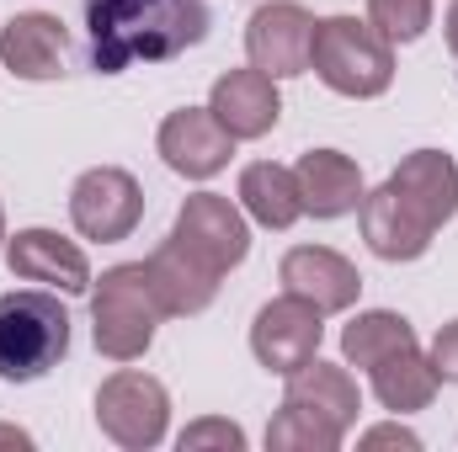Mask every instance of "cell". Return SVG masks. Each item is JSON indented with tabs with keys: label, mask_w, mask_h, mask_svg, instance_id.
I'll return each instance as SVG.
<instances>
[{
	"label": "cell",
	"mask_w": 458,
	"mask_h": 452,
	"mask_svg": "<svg viewBox=\"0 0 458 452\" xmlns=\"http://www.w3.org/2000/svg\"><path fill=\"white\" fill-rule=\"evenodd\" d=\"M240 208H245L261 229H293L304 219L293 171L277 165V160H250V165L240 171Z\"/></svg>",
	"instance_id": "44dd1931"
},
{
	"label": "cell",
	"mask_w": 458,
	"mask_h": 452,
	"mask_svg": "<svg viewBox=\"0 0 458 452\" xmlns=\"http://www.w3.org/2000/svg\"><path fill=\"white\" fill-rule=\"evenodd\" d=\"M310 70L352 102H373L394 86V43L357 16H326L315 21V48H310Z\"/></svg>",
	"instance_id": "3957f363"
},
{
	"label": "cell",
	"mask_w": 458,
	"mask_h": 452,
	"mask_svg": "<svg viewBox=\"0 0 458 452\" xmlns=\"http://www.w3.org/2000/svg\"><path fill=\"white\" fill-rule=\"evenodd\" d=\"M97 426L123 452L160 448L165 426H171V394H165V383L149 378V372H133V367L102 378V389H97Z\"/></svg>",
	"instance_id": "5b68a950"
},
{
	"label": "cell",
	"mask_w": 458,
	"mask_h": 452,
	"mask_svg": "<svg viewBox=\"0 0 458 452\" xmlns=\"http://www.w3.org/2000/svg\"><path fill=\"white\" fill-rule=\"evenodd\" d=\"M293 181H299L304 213H315V219H342L362 203V171L342 149H310L293 165Z\"/></svg>",
	"instance_id": "e0dca14e"
},
{
	"label": "cell",
	"mask_w": 458,
	"mask_h": 452,
	"mask_svg": "<svg viewBox=\"0 0 458 452\" xmlns=\"http://www.w3.org/2000/svg\"><path fill=\"white\" fill-rule=\"evenodd\" d=\"M277 282H283V293L315 304L320 314H346L357 304V293H362L357 266L331 245H293L277 261Z\"/></svg>",
	"instance_id": "30bf717a"
},
{
	"label": "cell",
	"mask_w": 458,
	"mask_h": 452,
	"mask_svg": "<svg viewBox=\"0 0 458 452\" xmlns=\"http://www.w3.org/2000/svg\"><path fill=\"white\" fill-rule=\"evenodd\" d=\"M160 320L165 314H160V304L149 293L144 261L102 272V282L91 288V336H97V351L107 362H139L155 346V325Z\"/></svg>",
	"instance_id": "277c9868"
},
{
	"label": "cell",
	"mask_w": 458,
	"mask_h": 452,
	"mask_svg": "<svg viewBox=\"0 0 458 452\" xmlns=\"http://www.w3.org/2000/svg\"><path fill=\"white\" fill-rule=\"evenodd\" d=\"M5 266H11V277L54 288V293H91V282H97L86 250L54 229H16L5 239Z\"/></svg>",
	"instance_id": "8fae6325"
},
{
	"label": "cell",
	"mask_w": 458,
	"mask_h": 452,
	"mask_svg": "<svg viewBox=\"0 0 458 452\" xmlns=\"http://www.w3.org/2000/svg\"><path fill=\"white\" fill-rule=\"evenodd\" d=\"M320 340H326V314H320L315 304L293 298V293H283V298H272V304L256 309L250 351H256V362H261L267 372H277V378H288V372H299L304 362H315V356H320Z\"/></svg>",
	"instance_id": "52a82bcc"
},
{
	"label": "cell",
	"mask_w": 458,
	"mask_h": 452,
	"mask_svg": "<svg viewBox=\"0 0 458 452\" xmlns=\"http://www.w3.org/2000/svg\"><path fill=\"white\" fill-rule=\"evenodd\" d=\"M187 250H198L214 272H234L250 250V229H245V213L219 197V192H192L176 213V229H171Z\"/></svg>",
	"instance_id": "4fadbf2b"
},
{
	"label": "cell",
	"mask_w": 458,
	"mask_h": 452,
	"mask_svg": "<svg viewBox=\"0 0 458 452\" xmlns=\"http://www.w3.org/2000/svg\"><path fill=\"white\" fill-rule=\"evenodd\" d=\"M384 187L400 197V208H405L416 224L432 229V234L458 213V160L443 155V149H416V155H405V160L389 171Z\"/></svg>",
	"instance_id": "7c38bea8"
},
{
	"label": "cell",
	"mask_w": 458,
	"mask_h": 452,
	"mask_svg": "<svg viewBox=\"0 0 458 452\" xmlns=\"http://www.w3.org/2000/svg\"><path fill=\"white\" fill-rule=\"evenodd\" d=\"M139 219H144V187L123 165H91L70 187V224L86 239L117 245L139 229Z\"/></svg>",
	"instance_id": "8992f818"
},
{
	"label": "cell",
	"mask_w": 458,
	"mask_h": 452,
	"mask_svg": "<svg viewBox=\"0 0 458 452\" xmlns=\"http://www.w3.org/2000/svg\"><path fill=\"white\" fill-rule=\"evenodd\" d=\"M368 372H373V399H378L384 410H394V415L427 410V405L437 399V389H443V378H437V367H432V356H427L421 346H405V351L384 356V362L368 367Z\"/></svg>",
	"instance_id": "ffe728a7"
},
{
	"label": "cell",
	"mask_w": 458,
	"mask_h": 452,
	"mask_svg": "<svg viewBox=\"0 0 458 452\" xmlns=\"http://www.w3.org/2000/svg\"><path fill=\"white\" fill-rule=\"evenodd\" d=\"M208 113L234 133V144H240V138H267V133L277 128V117H283L277 80L261 75L256 64H250V70H229V75L214 80V91H208Z\"/></svg>",
	"instance_id": "9a60e30c"
},
{
	"label": "cell",
	"mask_w": 458,
	"mask_h": 452,
	"mask_svg": "<svg viewBox=\"0 0 458 452\" xmlns=\"http://www.w3.org/2000/svg\"><path fill=\"white\" fill-rule=\"evenodd\" d=\"M427 356H432V367H437V378H443V383H458V320L437 331V340H432V351H427Z\"/></svg>",
	"instance_id": "484cf974"
},
{
	"label": "cell",
	"mask_w": 458,
	"mask_h": 452,
	"mask_svg": "<svg viewBox=\"0 0 458 452\" xmlns=\"http://www.w3.org/2000/svg\"><path fill=\"white\" fill-rule=\"evenodd\" d=\"M70 356V314L54 288L0 293V378L38 383Z\"/></svg>",
	"instance_id": "7a4b0ae2"
},
{
	"label": "cell",
	"mask_w": 458,
	"mask_h": 452,
	"mask_svg": "<svg viewBox=\"0 0 458 452\" xmlns=\"http://www.w3.org/2000/svg\"><path fill=\"white\" fill-rule=\"evenodd\" d=\"M362 448H405V452H416L421 448V437L405 431V426H373V431H362Z\"/></svg>",
	"instance_id": "4316f807"
},
{
	"label": "cell",
	"mask_w": 458,
	"mask_h": 452,
	"mask_svg": "<svg viewBox=\"0 0 458 452\" xmlns=\"http://www.w3.org/2000/svg\"><path fill=\"white\" fill-rule=\"evenodd\" d=\"M144 277H149V293H155V304H160V314H203L214 298H219V277L225 272H214L198 250H187L176 234L144 261Z\"/></svg>",
	"instance_id": "5bb4252c"
},
{
	"label": "cell",
	"mask_w": 458,
	"mask_h": 452,
	"mask_svg": "<svg viewBox=\"0 0 458 452\" xmlns=\"http://www.w3.org/2000/svg\"><path fill=\"white\" fill-rule=\"evenodd\" d=\"M357 224H362V239H368V250H373L378 261H421V255L432 250V229L416 224V219L400 208V197H394L389 187L362 192Z\"/></svg>",
	"instance_id": "ac0fdd59"
},
{
	"label": "cell",
	"mask_w": 458,
	"mask_h": 452,
	"mask_svg": "<svg viewBox=\"0 0 458 452\" xmlns=\"http://www.w3.org/2000/svg\"><path fill=\"white\" fill-rule=\"evenodd\" d=\"M0 245H5V208H0Z\"/></svg>",
	"instance_id": "f546056e"
},
{
	"label": "cell",
	"mask_w": 458,
	"mask_h": 452,
	"mask_svg": "<svg viewBox=\"0 0 458 452\" xmlns=\"http://www.w3.org/2000/svg\"><path fill=\"white\" fill-rule=\"evenodd\" d=\"M155 149H160V160H165L176 176H187V181H208V176H219V171L229 165V155H234V133H229L208 107H182V113H171L165 122H160Z\"/></svg>",
	"instance_id": "9c48e42d"
},
{
	"label": "cell",
	"mask_w": 458,
	"mask_h": 452,
	"mask_svg": "<svg viewBox=\"0 0 458 452\" xmlns=\"http://www.w3.org/2000/svg\"><path fill=\"white\" fill-rule=\"evenodd\" d=\"M368 21L389 43H416L432 27V0H368Z\"/></svg>",
	"instance_id": "cb8c5ba5"
},
{
	"label": "cell",
	"mask_w": 458,
	"mask_h": 452,
	"mask_svg": "<svg viewBox=\"0 0 458 452\" xmlns=\"http://www.w3.org/2000/svg\"><path fill=\"white\" fill-rule=\"evenodd\" d=\"M443 27H448V48H454V59H458V0L448 5V16H443Z\"/></svg>",
	"instance_id": "83f0119b"
},
{
	"label": "cell",
	"mask_w": 458,
	"mask_h": 452,
	"mask_svg": "<svg viewBox=\"0 0 458 452\" xmlns=\"http://www.w3.org/2000/svg\"><path fill=\"white\" fill-rule=\"evenodd\" d=\"M405 346H416V325L394 309H368L342 331V356L352 367H378L384 356H394Z\"/></svg>",
	"instance_id": "7402d4cb"
},
{
	"label": "cell",
	"mask_w": 458,
	"mask_h": 452,
	"mask_svg": "<svg viewBox=\"0 0 458 452\" xmlns=\"http://www.w3.org/2000/svg\"><path fill=\"white\" fill-rule=\"evenodd\" d=\"M81 16H86V64L97 75L165 64L198 48L214 27L208 0H81Z\"/></svg>",
	"instance_id": "6da1fadb"
},
{
	"label": "cell",
	"mask_w": 458,
	"mask_h": 452,
	"mask_svg": "<svg viewBox=\"0 0 458 452\" xmlns=\"http://www.w3.org/2000/svg\"><path fill=\"white\" fill-rule=\"evenodd\" d=\"M346 442V431H336L331 421L299 410V405H283L267 426V448L272 452H336Z\"/></svg>",
	"instance_id": "603a6c76"
},
{
	"label": "cell",
	"mask_w": 458,
	"mask_h": 452,
	"mask_svg": "<svg viewBox=\"0 0 458 452\" xmlns=\"http://www.w3.org/2000/svg\"><path fill=\"white\" fill-rule=\"evenodd\" d=\"M0 442H16V448H32V437H27V431H11V426H0Z\"/></svg>",
	"instance_id": "f1b7e54d"
},
{
	"label": "cell",
	"mask_w": 458,
	"mask_h": 452,
	"mask_svg": "<svg viewBox=\"0 0 458 452\" xmlns=\"http://www.w3.org/2000/svg\"><path fill=\"white\" fill-rule=\"evenodd\" d=\"M182 452H203V448H225V452H240L245 448V431L234 421H192L182 437H176Z\"/></svg>",
	"instance_id": "d4e9b609"
},
{
	"label": "cell",
	"mask_w": 458,
	"mask_h": 452,
	"mask_svg": "<svg viewBox=\"0 0 458 452\" xmlns=\"http://www.w3.org/2000/svg\"><path fill=\"white\" fill-rule=\"evenodd\" d=\"M64 54H70L64 21L48 16V11H21V16H11L0 27V64L16 80H59Z\"/></svg>",
	"instance_id": "2e32d148"
},
{
	"label": "cell",
	"mask_w": 458,
	"mask_h": 452,
	"mask_svg": "<svg viewBox=\"0 0 458 452\" xmlns=\"http://www.w3.org/2000/svg\"><path fill=\"white\" fill-rule=\"evenodd\" d=\"M310 48H315V16L299 0H267L250 11L245 21V54L261 75L272 80H293L310 70Z\"/></svg>",
	"instance_id": "ba28073f"
},
{
	"label": "cell",
	"mask_w": 458,
	"mask_h": 452,
	"mask_svg": "<svg viewBox=\"0 0 458 452\" xmlns=\"http://www.w3.org/2000/svg\"><path fill=\"white\" fill-rule=\"evenodd\" d=\"M283 405H299V410L331 421L336 431H352V426H357V410H362V394H357V383H352L346 367L315 356V362H304L299 372H288V394H283Z\"/></svg>",
	"instance_id": "d6986e66"
}]
</instances>
